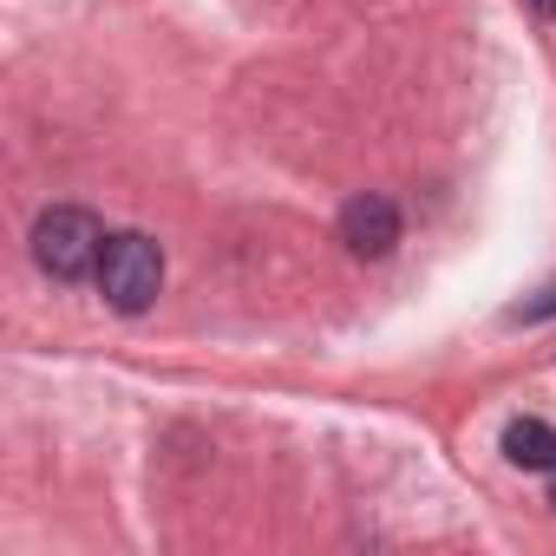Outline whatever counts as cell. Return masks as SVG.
Returning a JSON list of instances; mask_svg holds the SVG:
<instances>
[{
    "label": "cell",
    "mask_w": 556,
    "mask_h": 556,
    "mask_svg": "<svg viewBox=\"0 0 556 556\" xmlns=\"http://www.w3.org/2000/svg\"><path fill=\"white\" fill-rule=\"evenodd\" d=\"M549 315H556V282H549L536 302H517V308H510V321H549Z\"/></svg>",
    "instance_id": "obj_5"
},
{
    "label": "cell",
    "mask_w": 556,
    "mask_h": 556,
    "mask_svg": "<svg viewBox=\"0 0 556 556\" xmlns=\"http://www.w3.org/2000/svg\"><path fill=\"white\" fill-rule=\"evenodd\" d=\"M549 8H556V0H536V14H549Z\"/></svg>",
    "instance_id": "obj_6"
},
{
    "label": "cell",
    "mask_w": 556,
    "mask_h": 556,
    "mask_svg": "<svg viewBox=\"0 0 556 556\" xmlns=\"http://www.w3.org/2000/svg\"><path fill=\"white\" fill-rule=\"evenodd\" d=\"M549 504H556V471H549Z\"/></svg>",
    "instance_id": "obj_7"
},
{
    "label": "cell",
    "mask_w": 556,
    "mask_h": 556,
    "mask_svg": "<svg viewBox=\"0 0 556 556\" xmlns=\"http://www.w3.org/2000/svg\"><path fill=\"white\" fill-rule=\"evenodd\" d=\"M92 282L118 315H144L157 302V289H164V249L144 229H118V236H105V255H99Z\"/></svg>",
    "instance_id": "obj_1"
},
{
    "label": "cell",
    "mask_w": 556,
    "mask_h": 556,
    "mask_svg": "<svg viewBox=\"0 0 556 556\" xmlns=\"http://www.w3.org/2000/svg\"><path fill=\"white\" fill-rule=\"evenodd\" d=\"M341 242H348L361 262L393 255V242H400V203H393V197H380V190L348 197V210H341Z\"/></svg>",
    "instance_id": "obj_3"
},
{
    "label": "cell",
    "mask_w": 556,
    "mask_h": 556,
    "mask_svg": "<svg viewBox=\"0 0 556 556\" xmlns=\"http://www.w3.org/2000/svg\"><path fill=\"white\" fill-rule=\"evenodd\" d=\"M504 458H510L517 471H556V426L536 419V413L510 419V426H504Z\"/></svg>",
    "instance_id": "obj_4"
},
{
    "label": "cell",
    "mask_w": 556,
    "mask_h": 556,
    "mask_svg": "<svg viewBox=\"0 0 556 556\" xmlns=\"http://www.w3.org/2000/svg\"><path fill=\"white\" fill-rule=\"evenodd\" d=\"M99 255H105V223L79 203H53L34 223V262L53 282H86V275H99Z\"/></svg>",
    "instance_id": "obj_2"
}]
</instances>
